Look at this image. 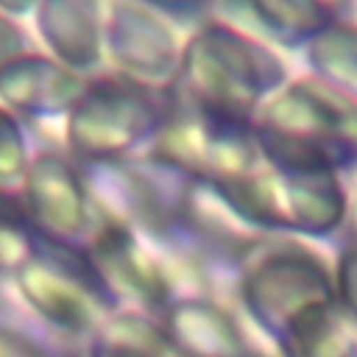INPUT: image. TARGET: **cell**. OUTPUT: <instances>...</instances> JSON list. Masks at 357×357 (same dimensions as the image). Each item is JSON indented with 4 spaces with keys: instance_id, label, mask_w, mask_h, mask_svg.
<instances>
[{
    "instance_id": "obj_8",
    "label": "cell",
    "mask_w": 357,
    "mask_h": 357,
    "mask_svg": "<svg viewBox=\"0 0 357 357\" xmlns=\"http://www.w3.org/2000/svg\"><path fill=\"white\" fill-rule=\"evenodd\" d=\"M340 287H343V293L354 301V307H357V248L354 251H349L346 257H343V262H340Z\"/></svg>"
},
{
    "instance_id": "obj_9",
    "label": "cell",
    "mask_w": 357,
    "mask_h": 357,
    "mask_svg": "<svg viewBox=\"0 0 357 357\" xmlns=\"http://www.w3.org/2000/svg\"><path fill=\"white\" fill-rule=\"evenodd\" d=\"M156 3H162L165 8H170L176 14H190V11H201V8L212 6L215 0H156Z\"/></svg>"
},
{
    "instance_id": "obj_4",
    "label": "cell",
    "mask_w": 357,
    "mask_h": 357,
    "mask_svg": "<svg viewBox=\"0 0 357 357\" xmlns=\"http://www.w3.org/2000/svg\"><path fill=\"white\" fill-rule=\"evenodd\" d=\"M287 223L304 231H329L346 212V198L335 173H282Z\"/></svg>"
},
{
    "instance_id": "obj_6",
    "label": "cell",
    "mask_w": 357,
    "mask_h": 357,
    "mask_svg": "<svg viewBox=\"0 0 357 357\" xmlns=\"http://www.w3.org/2000/svg\"><path fill=\"white\" fill-rule=\"evenodd\" d=\"M310 59L326 75L329 86L357 92V28L329 25L312 39Z\"/></svg>"
},
{
    "instance_id": "obj_1",
    "label": "cell",
    "mask_w": 357,
    "mask_h": 357,
    "mask_svg": "<svg viewBox=\"0 0 357 357\" xmlns=\"http://www.w3.org/2000/svg\"><path fill=\"white\" fill-rule=\"evenodd\" d=\"M257 139L282 173H335L357 156V106L335 86L298 81L268 106Z\"/></svg>"
},
{
    "instance_id": "obj_2",
    "label": "cell",
    "mask_w": 357,
    "mask_h": 357,
    "mask_svg": "<svg viewBox=\"0 0 357 357\" xmlns=\"http://www.w3.org/2000/svg\"><path fill=\"white\" fill-rule=\"evenodd\" d=\"M178 75L195 112L245 123L257 100L279 84L282 67L271 50L243 33L226 25H206L187 45Z\"/></svg>"
},
{
    "instance_id": "obj_3",
    "label": "cell",
    "mask_w": 357,
    "mask_h": 357,
    "mask_svg": "<svg viewBox=\"0 0 357 357\" xmlns=\"http://www.w3.org/2000/svg\"><path fill=\"white\" fill-rule=\"evenodd\" d=\"M245 296L251 307L265 310V315H287L293 329L301 318L326 307L329 279L310 254L279 251L251 273Z\"/></svg>"
},
{
    "instance_id": "obj_7",
    "label": "cell",
    "mask_w": 357,
    "mask_h": 357,
    "mask_svg": "<svg viewBox=\"0 0 357 357\" xmlns=\"http://www.w3.org/2000/svg\"><path fill=\"white\" fill-rule=\"evenodd\" d=\"M123 22H126L128 42H137V47L128 50L131 64H137L139 70H148V73H170L176 67L178 50H176V42L167 28H162L153 17H148L142 11H128V17Z\"/></svg>"
},
{
    "instance_id": "obj_5",
    "label": "cell",
    "mask_w": 357,
    "mask_h": 357,
    "mask_svg": "<svg viewBox=\"0 0 357 357\" xmlns=\"http://www.w3.org/2000/svg\"><path fill=\"white\" fill-rule=\"evenodd\" d=\"M254 17L287 45L315 39L332 25V6L326 0H248Z\"/></svg>"
}]
</instances>
